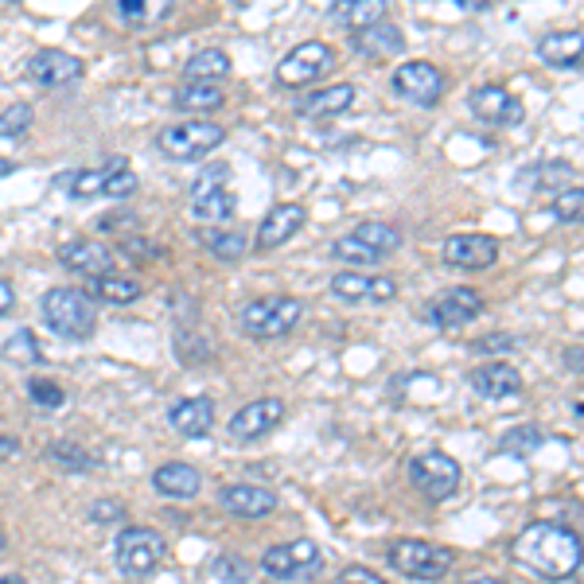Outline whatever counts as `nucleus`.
Wrapping results in <instances>:
<instances>
[{"label":"nucleus","instance_id":"1","mask_svg":"<svg viewBox=\"0 0 584 584\" xmlns=\"http://www.w3.org/2000/svg\"><path fill=\"white\" fill-rule=\"evenodd\" d=\"M514 561L542 581H569L581 573V534L561 522H534L514 538Z\"/></svg>","mask_w":584,"mask_h":584},{"label":"nucleus","instance_id":"2","mask_svg":"<svg viewBox=\"0 0 584 584\" xmlns=\"http://www.w3.org/2000/svg\"><path fill=\"white\" fill-rule=\"evenodd\" d=\"M44 324L63 339H90L98 327V305L86 288L59 285L44 297Z\"/></svg>","mask_w":584,"mask_h":584},{"label":"nucleus","instance_id":"3","mask_svg":"<svg viewBox=\"0 0 584 584\" xmlns=\"http://www.w3.org/2000/svg\"><path fill=\"white\" fill-rule=\"evenodd\" d=\"M300 315H305V305L297 297L273 293V297H258L241 308L238 324L250 339H281L300 324Z\"/></svg>","mask_w":584,"mask_h":584},{"label":"nucleus","instance_id":"4","mask_svg":"<svg viewBox=\"0 0 584 584\" xmlns=\"http://www.w3.org/2000/svg\"><path fill=\"white\" fill-rule=\"evenodd\" d=\"M234 172L231 164H207L191 184V219L199 223H231L234 219Z\"/></svg>","mask_w":584,"mask_h":584},{"label":"nucleus","instance_id":"5","mask_svg":"<svg viewBox=\"0 0 584 584\" xmlns=\"http://www.w3.org/2000/svg\"><path fill=\"white\" fill-rule=\"evenodd\" d=\"M164 534L152 526H125L117 534V542H113V557H117V569L125 576H137V581H145V576H152L160 566H164Z\"/></svg>","mask_w":584,"mask_h":584},{"label":"nucleus","instance_id":"6","mask_svg":"<svg viewBox=\"0 0 584 584\" xmlns=\"http://www.w3.org/2000/svg\"><path fill=\"white\" fill-rule=\"evenodd\" d=\"M261 573H270L273 581L308 584L324 573V554H320V546L308 538L281 542V546H270L265 554H261Z\"/></svg>","mask_w":584,"mask_h":584},{"label":"nucleus","instance_id":"7","mask_svg":"<svg viewBox=\"0 0 584 584\" xmlns=\"http://www.w3.org/2000/svg\"><path fill=\"white\" fill-rule=\"evenodd\" d=\"M401 250V234L386 223H359L351 234L332 241L335 261H351V265H378L382 258Z\"/></svg>","mask_w":584,"mask_h":584},{"label":"nucleus","instance_id":"8","mask_svg":"<svg viewBox=\"0 0 584 584\" xmlns=\"http://www.w3.org/2000/svg\"><path fill=\"white\" fill-rule=\"evenodd\" d=\"M389 566L398 569L409 581H440V576L452 569L456 549L436 546V542H421V538H401L386 549Z\"/></svg>","mask_w":584,"mask_h":584},{"label":"nucleus","instance_id":"9","mask_svg":"<svg viewBox=\"0 0 584 584\" xmlns=\"http://www.w3.org/2000/svg\"><path fill=\"white\" fill-rule=\"evenodd\" d=\"M226 140L223 125H214V121H184V125H167L160 129L157 137V149L172 160H199L207 152H214L219 145Z\"/></svg>","mask_w":584,"mask_h":584},{"label":"nucleus","instance_id":"10","mask_svg":"<svg viewBox=\"0 0 584 584\" xmlns=\"http://www.w3.org/2000/svg\"><path fill=\"white\" fill-rule=\"evenodd\" d=\"M460 480H464V472H460V464L445 452H421L409 460V483H413L428 502L452 499V495L460 492Z\"/></svg>","mask_w":584,"mask_h":584},{"label":"nucleus","instance_id":"11","mask_svg":"<svg viewBox=\"0 0 584 584\" xmlns=\"http://www.w3.org/2000/svg\"><path fill=\"white\" fill-rule=\"evenodd\" d=\"M332 66H335L332 47L308 39V44L293 47V51H288V55L277 63V83L288 86V90H297V86H308V83H315L320 75H327Z\"/></svg>","mask_w":584,"mask_h":584},{"label":"nucleus","instance_id":"12","mask_svg":"<svg viewBox=\"0 0 584 584\" xmlns=\"http://www.w3.org/2000/svg\"><path fill=\"white\" fill-rule=\"evenodd\" d=\"M394 90L413 105H436L445 98V71L436 63H425V59H413V63L398 66L394 71Z\"/></svg>","mask_w":584,"mask_h":584},{"label":"nucleus","instance_id":"13","mask_svg":"<svg viewBox=\"0 0 584 584\" xmlns=\"http://www.w3.org/2000/svg\"><path fill=\"white\" fill-rule=\"evenodd\" d=\"M28 78L39 90H59V86L83 78V59L71 55V51H59V47H44L28 59Z\"/></svg>","mask_w":584,"mask_h":584},{"label":"nucleus","instance_id":"14","mask_svg":"<svg viewBox=\"0 0 584 584\" xmlns=\"http://www.w3.org/2000/svg\"><path fill=\"white\" fill-rule=\"evenodd\" d=\"M480 312H483L480 293H475V288H468V285L445 288V293H440V297L425 308L428 324H436V327H464V324H472Z\"/></svg>","mask_w":584,"mask_h":584},{"label":"nucleus","instance_id":"15","mask_svg":"<svg viewBox=\"0 0 584 584\" xmlns=\"http://www.w3.org/2000/svg\"><path fill=\"white\" fill-rule=\"evenodd\" d=\"M440 258L456 270H492L499 261V241L492 234H456V238L445 241Z\"/></svg>","mask_w":584,"mask_h":584},{"label":"nucleus","instance_id":"16","mask_svg":"<svg viewBox=\"0 0 584 584\" xmlns=\"http://www.w3.org/2000/svg\"><path fill=\"white\" fill-rule=\"evenodd\" d=\"M59 265L78 277H102V273H113V250L98 238H75L59 246Z\"/></svg>","mask_w":584,"mask_h":584},{"label":"nucleus","instance_id":"17","mask_svg":"<svg viewBox=\"0 0 584 584\" xmlns=\"http://www.w3.org/2000/svg\"><path fill=\"white\" fill-rule=\"evenodd\" d=\"M281 418H285V401L258 398L250 406H241L231 418V436H238V440H261V436H270L281 425Z\"/></svg>","mask_w":584,"mask_h":584},{"label":"nucleus","instance_id":"18","mask_svg":"<svg viewBox=\"0 0 584 584\" xmlns=\"http://www.w3.org/2000/svg\"><path fill=\"white\" fill-rule=\"evenodd\" d=\"M219 502L238 519H270L277 510V495L270 487H258V483H231V487L219 492Z\"/></svg>","mask_w":584,"mask_h":584},{"label":"nucleus","instance_id":"19","mask_svg":"<svg viewBox=\"0 0 584 584\" xmlns=\"http://www.w3.org/2000/svg\"><path fill=\"white\" fill-rule=\"evenodd\" d=\"M468 386L480 394V398H492V401H507V398H519L522 394V374L510 366V362H483L468 374Z\"/></svg>","mask_w":584,"mask_h":584},{"label":"nucleus","instance_id":"20","mask_svg":"<svg viewBox=\"0 0 584 584\" xmlns=\"http://www.w3.org/2000/svg\"><path fill=\"white\" fill-rule=\"evenodd\" d=\"M468 105H472L475 117L487 121V125H519V121L526 117L519 98L507 94L502 86H480V90H472Z\"/></svg>","mask_w":584,"mask_h":584},{"label":"nucleus","instance_id":"21","mask_svg":"<svg viewBox=\"0 0 584 584\" xmlns=\"http://www.w3.org/2000/svg\"><path fill=\"white\" fill-rule=\"evenodd\" d=\"M300 226H305V207H300V203H277L270 214H265V219H261L258 241H253V246H258L261 253L277 250V246H285V241L293 238Z\"/></svg>","mask_w":584,"mask_h":584},{"label":"nucleus","instance_id":"22","mask_svg":"<svg viewBox=\"0 0 584 584\" xmlns=\"http://www.w3.org/2000/svg\"><path fill=\"white\" fill-rule=\"evenodd\" d=\"M355 51H359L362 59H398L401 51H406V32L382 20V24L355 32Z\"/></svg>","mask_w":584,"mask_h":584},{"label":"nucleus","instance_id":"23","mask_svg":"<svg viewBox=\"0 0 584 584\" xmlns=\"http://www.w3.org/2000/svg\"><path fill=\"white\" fill-rule=\"evenodd\" d=\"M167 425L179 436H207L214 428V401L211 398H184L167 409Z\"/></svg>","mask_w":584,"mask_h":584},{"label":"nucleus","instance_id":"24","mask_svg":"<svg viewBox=\"0 0 584 584\" xmlns=\"http://www.w3.org/2000/svg\"><path fill=\"white\" fill-rule=\"evenodd\" d=\"M581 51H584V36L581 32H549L538 44V59L546 66H557V71H576L581 66Z\"/></svg>","mask_w":584,"mask_h":584},{"label":"nucleus","instance_id":"25","mask_svg":"<svg viewBox=\"0 0 584 584\" xmlns=\"http://www.w3.org/2000/svg\"><path fill=\"white\" fill-rule=\"evenodd\" d=\"M152 487H157L160 495H167V499H195V495L203 492V475L195 472L191 464H164L157 468V475H152Z\"/></svg>","mask_w":584,"mask_h":584},{"label":"nucleus","instance_id":"26","mask_svg":"<svg viewBox=\"0 0 584 584\" xmlns=\"http://www.w3.org/2000/svg\"><path fill=\"white\" fill-rule=\"evenodd\" d=\"M110 4H113V16L125 28H152V24H164L172 16L176 0H110Z\"/></svg>","mask_w":584,"mask_h":584},{"label":"nucleus","instance_id":"27","mask_svg":"<svg viewBox=\"0 0 584 584\" xmlns=\"http://www.w3.org/2000/svg\"><path fill=\"white\" fill-rule=\"evenodd\" d=\"M355 105V86L351 83H335L324 90L300 98V113L305 117H335V113H347Z\"/></svg>","mask_w":584,"mask_h":584},{"label":"nucleus","instance_id":"28","mask_svg":"<svg viewBox=\"0 0 584 584\" xmlns=\"http://www.w3.org/2000/svg\"><path fill=\"white\" fill-rule=\"evenodd\" d=\"M226 102V83H184L176 90V110L184 113H214Z\"/></svg>","mask_w":584,"mask_h":584},{"label":"nucleus","instance_id":"29","mask_svg":"<svg viewBox=\"0 0 584 584\" xmlns=\"http://www.w3.org/2000/svg\"><path fill=\"white\" fill-rule=\"evenodd\" d=\"M187 83H223L231 75V55H226L223 47H203V51H195L184 66Z\"/></svg>","mask_w":584,"mask_h":584},{"label":"nucleus","instance_id":"30","mask_svg":"<svg viewBox=\"0 0 584 584\" xmlns=\"http://www.w3.org/2000/svg\"><path fill=\"white\" fill-rule=\"evenodd\" d=\"M90 297L105 300V305H133V300H140V285L133 277L102 273V277H90Z\"/></svg>","mask_w":584,"mask_h":584},{"label":"nucleus","instance_id":"31","mask_svg":"<svg viewBox=\"0 0 584 584\" xmlns=\"http://www.w3.org/2000/svg\"><path fill=\"white\" fill-rule=\"evenodd\" d=\"M117 167H125V160H110V164H102V167H83V172L71 176L66 187H71L75 199H94V195L105 191V184H110V176L117 172Z\"/></svg>","mask_w":584,"mask_h":584},{"label":"nucleus","instance_id":"32","mask_svg":"<svg viewBox=\"0 0 584 584\" xmlns=\"http://www.w3.org/2000/svg\"><path fill=\"white\" fill-rule=\"evenodd\" d=\"M576 172L573 164H566V160H554V164H538V167H530V172H522L519 187H573Z\"/></svg>","mask_w":584,"mask_h":584},{"label":"nucleus","instance_id":"33","mask_svg":"<svg viewBox=\"0 0 584 584\" xmlns=\"http://www.w3.org/2000/svg\"><path fill=\"white\" fill-rule=\"evenodd\" d=\"M47 460L55 468H63V472H94L98 468V456L78 445H66V440H55V445L47 448Z\"/></svg>","mask_w":584,"mask_h":584},{"label":"nucleus","instance_id":"34","mask_svg":"<svg viewBox=\"0 0 584 584\" xmlns=\"http://www.w3.org/2000/svg\"><path fill=\"white\" fill-rule=\"evenodd\" d=\"M339 12V20H344L351 32H362L371 28V24H382V16H386V0H351V4H344Z\"/></svg>","mask_w":584,"mask_h":584},{"label":"nucleus","instance_id":"35","mask_svg":"<svg viewBox=\"0 0 584 584\" xmlns=\"http://www.w3.org/2000/svg\"><path fill=\"white\" fill-rule=\"evenodd\" d=\"M203 241L219 261H241V253L250 250L246 234H238V231H211V234H203Z\"/></svg>","mask_w":584,"mask_h":584},{"label":"nucleus","instance_id":"36","mask_svg":"<svg viewBox=\"0 0 584 584\" xmlns=\"http://www.w3.org/2000/svg\"><path fill=\"white\" fill-rule=\"evenodd\" d=\"M332 293L344 300V305H362V300H371V277H362V273H355V270L335 273Z\"/></svg>","mask_w":584,"mask_h":584},{"label":"nucleus","instance_id":"37","mask_svg":"<svg viewBox=\"0 0 584 584\" xmlns=\"http://www.w3.org/2000/svg\"><path fill=\"white\" fill-rule=\"evenodd\" d=\"M32 121H36L32 105H24V102L9 105V110L0 113V140H20L24 133L32 129Z\"/></svg>","mask_w":584,"mask_h":584},{"label":"nucleus","instance_id":"38","mask_svg":"<svg viewBox=\"0 0 584 584\" xmlns=\"http://www.w3.org/2000/svg\"><path fill=\"white\" fill-rule=\"evenodd\" d=\"M502 452L510 456H530L534 448H542V428L538 425H519V428H510L507 436H502Z\"/></svg>","mask_w":584,"mask_h":584},{"label":"nucleus","instance_id":"39","mask_svg":"<svg viewBox=\"0 0 584 584\" xmlns=\"http://www.w3.org/2000/svg\"><path fill=\"white\" fill-rule=\"evenodd\" d=\"M28 398L36 401L39 409H59V406H66V389L59 386L55 378H32Z\"/></svg>","mask_w":584,"mask_h":584},{"label":"nucleus","instance_id":"40","mask_svg":"<svg viewBox=\"0 0 584 584\" xmlns=\"http://www.w3.org/2000/svg\"><path fill=\"white\" fill-rule=\"evenodd\" d=\"M581 187H561V191H557V199H554V214L557 219H561V223H576V219H581Z\"/></svg>","mask_w":584,"mask_h":584},{"label":"nucleus","instance_id":"41","mask_svg":"<svg viewBox=\"0 0 584 584\" xmlns=\"http://www.w3.org/2000/svg\"><path fill=\"white\" fill-rule=\"evenodd\" d=\"M4 359H16V362H36L39 359V344H36V335L32 332H16L4 344Z\"/></svg>","mask_w":584,"mask_h":584},{"label":"nucleus","instance_id":"42","mask_svg":"<svg viewBox=\"0 0 584 584\" xmlns=\"http://www.w3.org/2000/svg\"><path fill=\"white\" fill-rule=\"evenodd\" d=\"M137 191V176H133V167H117L110 176V184H105V199H125V195Z\"/></svg>","mask_w":584,"mask_h":584},{"label":"nucleus","instance_id":"43","mask_svg":"<svg viewBox=\"0 0 584 584\" xmlns=\"http://www.w3.org/2000/svg\"><path fill=\"white\" fill-rule=\"evenodd\" d=\"M250 569L241 566L238 557H219V561H214V576H219V581H231V584H246L250 581Z\"/></svg>","mask_w":584,"mask_h":584},{"label":"nucleus","instance_id":"44","mask_svg":"<svg viewBox=\"0 0 584 584\" xmlns=\"http://www.w3.org/2000/svg\"><path fill=\"white\" fill-rule=\"evenodd\" d=\"M90 519L102 522V526H110V522H125V507H121L117 499H102L90 507Z\"/></svg>","mask_w":584,"mask_h":584},{"label":"nucleus","instance_id":"45","mask_svg":"<svg viewBox=\"0 0 584 584\" xmlns=\"http://www.w3.org/2000/svg\"><path fill=\"white\" fill-rule=\"evenodd\" d=\"M339 584H386L378 573H371L366 566H347L344 573H339Z\"/></svg>","mask_w":584,"mask_h":584},{"label":"nucleus","instance_id":"46","mask_svg":"<svg viewBox=\"0 0 584 584\" xmlns=\"http://www.w3.org/2000/svg\"><path fill=\"white\" fill-rule=\"evenodd\" d=\"M121 253H133V258L157 261L160 258V246H152V241H145V238H125V241H121Z\"/></svg>","mask_w":584,"mask_h":584},{"label":"nucleus","instance_id":"47","mask_svg":"<svg viewBox=\"0 0 584 584\" xmlns=\"http://www.w3.org/2000/svg\"><path fill=\"white\" fill-rule=\"evenodd\" d=\"M510 347H514V339H510V335H487V339H475L472 351H475V355H492V351H502V355H507Z\"/></svg>","mask_w":584,"mask_h":584},{"label":"nucleus","instance_id":"48","mask_svg":"<svg viewBox=\"0 0 584 584\" xmlns=\"http://www.w3.org/2000/svg\"><path fill=\"white\" fill-rule=\"evenodd\" d=\"M16 456H20L16 436H0V460H16Z\"/></svg>","mask_w":584,"mask_h":584},{"label":"nucleus","instance_id":"49","mask_svg":"<svg viewBox=\"0 0 584 584\" xmlns=\"http://www.w3.org/2000/svg\"><path fill=\"white\" fill-rule=\"evenodd\" d=\"M12 305H16V293H12V285H9V281H0V315L9 312Z\"/></svg>","mask_w":584,"mask_h":584},{"label":"nucleus","instance_id":"50","mask_svg":"<svg viewBox=\"0 0 584 584\" xmlns=\"http://www.w3.org/2000/svg\"><path fill=\"white\" fill-rule=\"evenodd\" d=\"M566 362H569V366H573L576 374H581V347H573V351H569V359H566Z\"/></svg>","mask_w":584,"mask_h":584},{"label":"nucleus","instance_id":"51","mask_svg":"<svg viewBox=\"0 0 584 584\" xmlns=\"http://www.w3.org/2000/svg\"><path fill=\"white\" fill-rule=\"evenodd\" d=\"M468 584H507V581H499V576H475V581H468Z\"/></svg>","mask_w":584,"mask_h":584},{"label":"nucleus","instance_id":"52","mask_svg":"<svg viewBox=\"0 0 584 584\" xmlns=\"http://www.w3.org/2000/svg\"><path fill=\"white\" fill-rule=\"evenodd\" d=\"M0 584H24V576H20V573H9V576H0Z\"/></svg>","mask_w":584,"mask_h":584},{"label":"nucleus","instance_id":"53","mask_svg":"<svg viewBox=\"0 0 584 584\" xmlns=\"http://www.w3.org/2000/svg\"><path fill=\"white\" fill-rule=\"evenodd\" d=\"M12 167H16L12 160H0V176H12Z\"/></svg>","mask_w":584,"mask_h":584},{"label":"nucleus","instance_id":"54","mask_svg":"<svg viewBox=\"0 0 584 584\" xmlns=\"http://www.w3.org/2000/svg\"><path fill=\"white\" fill-rule=\"evenodd\" d=\"M4 546H9V538H4V534H0V554H4Z\"/></svg>","mask_w":584,"mask_h":584},{"label":"nucleus","instance_id":"55","mask_svg":"<svg viewBox=\"0 0 584 584\" xmlns=\"http://www.w3.org/2000/svg\"><path fill=\"white\" fill-rule=\"evenodd\" d=\"M344 4H351V0H335V9H344Z\"/></svg>","mask_w":584,"mask_h":584}]
</instances>
